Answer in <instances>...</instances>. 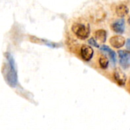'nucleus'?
Returning a JSON list of instances; mask_svg holds the SVG:
<instances>
[{"label":"nucleus","instance_id":"nucleus-12","mask_svg":"<svg viewBox=\"0 0 130 130\" xmlns=\"http://www.w3.org/2000/svg\"><path fill=\"white\" fill-rule=\"evenodd\" d=\"M99 64H100V66L101 68H102L103 69H105L107 68L108 66V64H109V60L108 59L104 56H101L99 59Z\"/></svg>","mask_w":130,"mask_h":130},{"label":"nucleus","instance_id":"nucleus-11","mask_svg":"<svg viewBox=\"0 0 130 130\" xmlns=\"http://www.w3.org/2000/svg\"><path fill=\"white\" fill-rule=\"evenodd\" d=\"M31 38H32V37H31ZM32 40H33V41H36V40H37V41H38V42H43V44H45V45H46V46H50V47H53V48L58 46V44L50 42V41H48V40H44V39H38V38H37V37H33V38H32Z\"/></svg>","mask_w":130,"mask_h":130},{"label":"nucleus","instance_id":"nucleus-7","mask_svg":"<svg viewBox=\"0 0 130 130\" xmlns=\"http://www.w3.org/2000/svg\"><path fill=\"white\" fill-rule=\"evenodd\" d=\"M110 45L117 49L123 47L126 43V40L122 36H113L110 39Z\"/></svg>","mask_w":130,"mask_h":130},{"label":"nucleus","instance_id":"nucleus-9","mask_svg":"<svg viewBox=\"0 0 130 130\" xmlns=\"http://www.w3.org/2000/svg\"><path fill=\"white\" fill-rule=\"evenodd\" d=\"M116 13H117V14L119 17L123 18V17H125L129 13V8H128V7L126 5L121 4V5H118L117 7Z\"/></svg>","mask_w":130,"mask_h":130},{"label":"nucleus","instance_id":"nucleus-10","mask_svg":"<svg viewBox=\"0 0 130 130\" xmlns=\"http://www.w3.org/2000/svg\"><path fill=\"white\" fill-rule=\"evenodd\" d=\"M95 38L101 42V43H104L106 42V40H107V31L104 29H100V30H98L95 34Z\"/></svg>","mask_w":130,"mask_h":130},{"label":"nucleus","instance_id":"nucleus-13","mask_svg":"<svg viewBox=\"0 0 130 130\" xmlns=\"http://www.w3.org/2000/svg\"><path fill=\"white\" fill-rule=\"evenodd\" d=\"M88 43L90 44V45H91V46H95V47H100L99 46V45H98V43L96 42V40L94 39V38H90L89 40H88Z\"/></svg>","mask_w":130,"mask_h":130},{"label":"nucleus","instance_id":"nucleus-14","mask_svg":"<svg viewBox=\"0 0 130 130\" xmlns=\"http://www.w3.org/2000/svg\"><path fill=\"white\" fill-rule=\"evenodd\" d=\"M129 42L130 40L129 39H128V40H127V49H128V50L129 49Z\"/></svg>","mask_w":130,"mask_h":130},{"label":"nucleus","instance_id":"nucleus-6","mask_svg":"<svg viewBox=\"0 0 130 130\" xmlns=\"http://www.w3.org/2000/svg\"><path fill=\"white\" fill-rule=\"evenodd\" d=\"M113 77L115 81L117 82V84H119L120 85H125L127 78L126 74L120 69L119 68L115 69L113 72Z\"/></svg>","mask_w":130,"mask_h":130},{"label":"nucleus","instance_id":"nucleus-2","mask_svg":"<svg viewBox=\"0 0 130 130\" xmlns=\"http://www.w3.org/2000/svg\"><path fill=\"white\" fill-rule=\"evenodd\" d=\"M72 32L80 40H85L90 35V26L88 24L75 23L72 27Z\"/></svg>","mask_w":130,"mask_h":130},{"label":"nucleus","instance_id":"nucleus-5","mask_svg":"<svg viewBox=\"0 0 130 130\" xmlns=\"http://www.w3.org/2000/svg\"><path fill=\"white\" fill-rule=\"evenodd\" d=\"M125 24H126L125 19L120 18L111 24V28L115 33L119 34H122L125 31Z\"/></svg>","mask_w":130,"mask_h":130},{"label":"nucleus","instance_id":"nucleus-4","mask_svg":"<svg viewBox=\"0 0 130 130\" xmlns=\"http://www.w3.org/2000/svg\"><path fill=\"white\" fill-rule=\"evenodd\" d=\"M80 55L85 61H90L94 55V50L88 45H82L80 50Z\"/></svg>","mask_w":130,"mask_h":130},{"label":"nucleus","instance_id":"nucleus-1","mask_svg":"<svg viewBox=\"0 0 130 130\" xmlns=\"http://www.w3.org/2000/svg\"><path fill=\"white\" fill-rule=\"evenodd\" d=\"M7 60H8V71L7 73V82L8 84L11 86L12 88H14L17 85L18 83V77H17V72L15 69V64H14V60L13 56L11 55V53H7L5 54Z\"/></svg>","mask_w":130,"mask_h":130},{"label":"nucleus","instance_id":"nucleus-3","mask_svg":"<svg viewBox=\"0 0 130 130\" xmlns=\"http://www.w3.org/2000/svg\"><path fill=\"white\" fill-rule=\"evenodd\" d=\"M120 57V63L124 69H127L129 67L130 53L128 50H120L118 51Z\"/></svg>","mask_w":130,"mask_h":130},{"label":"nucleus","instance_id":"nucleus-8","mask_svg":"<svg viewBox=\"0 0 130 130\" xmlns=\"http://www.w3.org/2000/svg\"><path fill=\"white\" fill-rule=\"evenodd\" d=\"M100 49H101L102 51H104V52H105V53H107L109 54V56H110V59H111V61L113 62V64H115V63L117 62V54H116V53H115L113 50H112L109 46H106V45H103V46H101L100 47Z\"/></svg>","mask_w":130,"mask_h":130}]
</instances>
